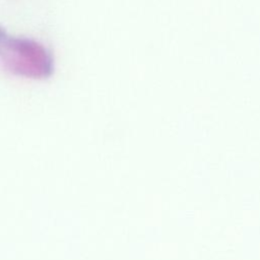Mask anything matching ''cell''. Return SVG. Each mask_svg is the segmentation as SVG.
Masks as SVG:
<instances>
[{
	"mask_svg": "<svg viewBox=\"0 0 260 260\" xmlns=\"http://www.w3.org/2000/svg\"><path fill=\"white\" fill-rule=\"evenodd\" d=\"M0 67L16 76L47 79L54 73L52 53L36 40L10 35L0 25Z\"/></svg>",
	"mask_w": 260,
	"mask_h": 260,
	"instance_id": "obj_1",
	"label": "cell"
}]
</instances>
